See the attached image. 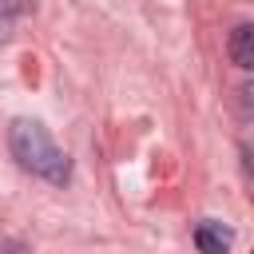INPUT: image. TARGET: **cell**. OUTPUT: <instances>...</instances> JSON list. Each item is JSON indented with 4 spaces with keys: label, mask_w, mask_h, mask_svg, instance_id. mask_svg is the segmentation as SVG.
Listing matches in <instances>:
<instances>
[{
    "label": "cell",
    "mask_w": 254,
    "mask_h": 254,
    "mask_svg": "<svg viewBox=\"0 0 254 254\" xmlns=\"http://www.w3.org/2000/svg\"><path fill=\"white\" fill-rule=\"evenodd\" d=\"M8 147H12V159H16L24 171H32L36 179L56 183V187H64V183L71 179V163H67V155L56 147V139L48 135L44 123H36V119H12V127H8Z\"/></svg>",
    "instance_id": "6da1fadb"
},
{
    "label": "cell",
    "mask_w": 254,
    "mask_h": 254,
    "mask_svg": "<svg viewBox=\"0 0 254 254\" xmlns=\"http://www.w3.org/2000/svg\"><path fill=\"white\" fill-rule=\"evenodd\" d=\"M226 56L234 67L242 71H254V24H238L226 40Z\"/></svg>",
    "instance_id": "7a4b0ae2"
},
{
    "label": "cell",
    "mask_w": 254,
    "mask_h": 254,
    "mask_svg": "<svg viewBox=\"0 0 254 254\" xmlns=\"http://www.w3.org/2000/svg\"><path fill=\"white\" fill-rule=\"evenodd\" d=\"M230 242H234V234H230L222 222H210V218H206V222L194 230V246H198V250H206V254H222Z\"/></svg>",
    "instance_id": "3957f363"
},
{
    "label": "cell",
    "mask_w": 254,
    "mask_h": 254,
    "mask_svg": "<svg viewBox=\"0 0 254 254\" xmlns=\"http://www.w3.org/2000/svg\"><path fill=\"white\" fill-rule=\"evenodd\" d=\"M8 24V0H0V28Z\"/></svg>",
    "instance_id": "277c9868"
}]
</instances>
